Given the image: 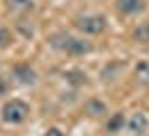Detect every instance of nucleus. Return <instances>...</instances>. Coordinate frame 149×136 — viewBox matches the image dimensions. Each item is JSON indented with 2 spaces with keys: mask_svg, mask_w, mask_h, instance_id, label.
<instances>
[{
  "mask_svg": "<svg viewBox=\"0 0 149 136\" xmlns=\"http://www.w3.org/2000/svg\"><path fill=\"white\" fill-rule=\"evenodd\" d=\"M11 75H14V80L18 82V84H25V86L36 84V70L29 63H16L11 68Z\"/></svg>",
  "mask_w": 149,
  "mask_h": 136,
  "instance_id": "nucleus-5",
  "label": "nucleus"
},
{
  "mask_svg": "<svg viewBox=\"0 0 149 136\" xmlns=\"http://www.w3.org/2000/svg\"><path fill=\"white\" fill-rule=\"evenodd\" d=\"M133 39H136L138 43L149 45V20H142V23L133 30Z\"/></svg>",
  "mask_w": 149,
  "mask_h": 136,
  "instance_id": "nucleus-11",
  "label": "nucleus"
},
{
  "mask_svg": "<svg viewBox=\"0 0 149 136\" xmlns=\"http://www.w3.org/2000/svg\"><path fill=\"white\" fill-rule=\"evenodd\" d=\"M147 7L145 0H115V9L124 14V16H136V14H142Z\"/></svg>",
  "mask_w": 149,
  "mask_h": 136,
  "instance_id": "nucleus-6",
  "label": "nucleus"
},
{
  "mask_svg": "<svg viewBox=\"0 0 149 136\" xmlns=\"http://www.w3.org/2000/svg\"><path fill=\"white\" fill-rule=\"evenodd\" d=\"M84 113L88 118H104L109 113V107H106V102L100 98H91L84 102Z\"/></svg>",
  "mask_w": 149,
  "mask_h": 136,
  "instance_id": "nucleus-7",
  "label": "nucleus"
},
{
  "mask_svg": "<svg viewBox=\"0 0 149 136\" xmlns=\"http://www.w3.org/2000/svg\"><path fill=\"white\" fill-rule=\"evenodd\" d=\"M11 41V34H9V30L7 27H0V48H5V45Z\"/></svg>",
  "mask_w": 149,
  "mask_h": 136,
  "instance_id": "nucleus-13",
  "label": "nucleus"
},
{
  "mask_svg": "<svg viewBox=\"0 0 149 136\" xmlns=\"http://www.w3.org/2000/svg\"><path fill=\"white\" fill-rule=\"evenodd\" d=\"M127 132L131 136H147L149 134V116L147 111H133L127 118Z\"/></svg>",
  "mask_w": 149,
  "mask_h": 136,
  "instance_id": "nucleus-4",
  "label": "nucleus"
},
{
  "mask_svg": "<svg viewBox=\"0 0 149 136\" xmlns=\"http://www.w3.org/2000/svg\"><path fill=\"white\" fill-rule=\"evenodd\" d=\"M65 77L70 82H74V84H84L86 82V73H81V70H68L65 73Z\"/></svg>",
  "mask_w": 149,
  "mask_h": 136,
  "instance_id": "nucleus-12",
  "label": "nucleus"
},
{
  "mask_svg": "<svg viewBox=\"0 0 149 136\" xmlns=\"http://www.w3.org/2000/svg\"><path fill=\"white\" fill-rule=\"evenodd\" d=\"M29 113H32L29 104L20 98L7 100V102L2 104V109H0V116H2V120H5L7 125H20V123H25L29 118Z\"/></svg>",
  "mask_w": 149,
  "mask_h": 136,
  "instance_id": "nucleus-2",
  "label": "nucleus"
},
{
  "mask_svg": "<svg viewBox=\"0 0 149 136\" xmlns=\"http://www.w3.org/2000/svg\"><path fill=\"white\" fill-rule=\"evenodd\" d=\"M74 27L79 32H84V34L95 36V34H102L106 30V18L102 14H84V16L74 18Z\"/></svg>",
  "mask_w": 149,
  "mask_h": 136,
  "instance_id": "nucleus-3",
  "label": "nucleus"
},
{
  "mask_svg": "<svg viewBox=\"0 0 149 136\" xmlns=\"http://www.w3.org/2000/svg\"><path fill=\"white\" fill-rule=\"evenodd\" d=\"M7 91H9V82H7L2 75H0V95H5Z\"/></svg>",
  "mask_w": 149,
  "mask_h": 136,
  "instance_id": "nucleus-14",
  "label": "nucleus"
},
{
  "mask_svg": "<svg viewBox=\"0 0 149 136\" xmlns=\"http://www.w3.org/2000/svg\"><path fill=\"white\" fill-rule=\"evenodd\" d=\"M50 43H52V48H56V50H63L65 54H72V57L88 54L91 50H93V45L88 43V41H84V39H77V36H70V34H65V32H56V34H52Z\"/></svg>",
  "mask_w": 149,
  "mask_h": 136,
  "instance_id": "nucleus-1",
  "label": "nucleus"
},
{
  "mask_svg": "<svg viewBox=\"0 0 149 136\" xmlns=\"http://www.w3.org/2000/svg\"><path fill=\"white\" fill-rule=\"evenodd\" d=\"M7 7L9 11H16V14H27L34 9V2L32 0H7Z\"/></svg>",
  "mask_w": 149,
  "mask_h": 136,
  "instance_id": "nucleus-9",
  "label": "nucleus"
},
{
  "mask_svg": "<svg viewBox=\"0 0 149 136\" xmlns=\"http://www.w3.org/2000/svg\"><path fill=\"white\" fill-rule=\"evenodd\" d=\"M43 136H65V134L61 132V129H59V127H50V129H47Z\"/></svg>",
  "mask_w": 149,
  "mask_h": 136,
  "instance_id": "nucleus-15",
  "label": "nucleus"
},
{
  "mask_svg": "<svg viewBox=\"0 0 149 136\" xmlns=\"http://www.w3.org/2000/svg\"><path fill=\"white\" fill-rule=\"evenodd\" d=\"M124 127H127V118H124L122 111L111 113V116L106 118V132H109V134H118V132H122Z\"/></svg>",
  "mask_w": 149,
  "mask_h": 136,
  "instance_id": "nucleus-8",
  "label": "nucleus"
},
{
  "mask_svg": "<svg viewBox=\"0 0 149 136\" xmlns=\"http://www.w3.org/2000/svg\"><path fill=\"white\" fill-rule=\"evenodd\" d=\"M136 82L142 86H149V61H138L136 63Z\"/></svg>",
  "mask_w": 149,
  "mask_h": 136,
  "instance_id": "nucleus-10",
  "label": "nucleus"
}]
</instances>
